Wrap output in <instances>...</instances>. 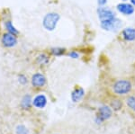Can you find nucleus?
Segmentation results:
<instances>
[{"mask_svg": "<svg viewBox=\"0 0 135 134\" xmlns=\"http://www.w3.org/2000/svg\"><path fill=\"white\" fill-rule=\"evenodd\" d=\"M132 83L129 80L126 79H120L117 80L113 86V90L116 95L118 96H124L127 95L128 93L131 92L132 90Z\"/></svg>", "mask_w": 135, "mask_h": 134, "instance_id": "obj_1", "label": "nucleus"}, {"mask_svg": "<svg viewBox=\"0 0 135 134\" xmlns=\"http://www.w3.org/2000/svg\"><path fill=\"white\" fill-rule=\"evenodd\" d=\"M60 14L57 13H49L44 16L42 20V25L47 31H53L57 26L58 22L60 21Z\"/></svg>", "mask_w": 135, "mask_h": 134, "instance_id": "obj_2", "label": "nucleus"}, {"mask_svg": "<svg viewBox=\"0 0 135 134\" xmlns=\"http://www.w3.org/2000/svg\"><path fill=\"white\" fill-rule=\"evenodd\" d=\"M112 108L107 106V105H104V106H101L98 109V113H97V115L95 117V122L97 123H101V122H104V121L108 120L109 118H111L113 113Z\"/></svg>", "mask_w": 135, "mask_h": 134, "instance_id": "obj_3", "label": "nucleus"}, {"mask_svg": "<svg viewBox=\"0 0 135 134\" xmlns=\"http://www.w3.org/2000/svg\"><path fill=\"white\" fill-rule=\"evenodd\" d=\"M1 42L3 44V46L6 47V48H13L17 44L18 40H17V36L14 35L12 33H9V32H6L2 36Z\"/></svg>", "mask_w": 135, "mask_h": 134, "instance_id": "obj_4", "label": "nucleus"}, {"mask_svg": "<svg viewBox=\"0 0 135 134\" xmlns=\"http://www.w3.org/2000/svg\"><path fill=\"white\" fill-rule=\"evenodd\" d=\"M122 23L119 19L117 18H112L109 20L101 21V26L103 29L107 30V31H114V30H117L121 27Z\"/></svg>", "mask_w": 135, "mask_h": 134, "instance_id": "obj_5", "label": "nucleus"}, {"mask_svg": "<svg viewBox=\"0 0 135 134\" xmlns=\"http://www.w3.org/2000/svg\"><path fill=\"white\" fill-rule=\"evenodd\" d=\"M31 83L33 87L40 88L45 86L46 84V77H44V75H42V73H35L32 77Z\"/></svg>", "mask_w": 135, "mask_h": 134, "instance_id": "obj_6", "label": "nucleus"}, {"mask_svg": "<svg viewBox=\"0 0 135 134\" xmlns=\"http://www.w3.org/2000/svg\"><path fill=\"white\" fill-rule=\"evenodd\" d=\"M97 13H98V16L101 21L109 20V19L115 17L114 13L107 7H99L98 10H97Z\"/></svg>", "mask_w": 135, "mask_h": 134, "instance_id": "obj_7", "label": "nucleus"}, {"mask_svg": "<svg viewBox=\"0 0 135 134\" xmlns=\"http://www.w3.org/2000/svg\"><path fill=\"white\" fill-rule=\"evenodd\" d=\"M47 105V97L44 95H37L32 99V106H34L37 109H42Z\"/></svg>", "mask_w": 135, "mask_h": 134, "instance_id": "obj_8", "label": "nucleus"}, {"mask_svg": "<svg viewBox=\"0 0 135 134\" xmlns=\"http://www.w3.org/2000/svg\"><path fill=\"white\" fill-rule=\"evenodd\" d=\"M117 9H118L120 13L125 14V16H130V14H133L134 12L133 6H132L131 4H125V3L119 4L117 6Z\"/></svg>", "mask_w": 135, "mask_h": 134, "instance_id": "obj_9", "label": "nucleus"}, {"mask_svg": "<svg viewBox=\"0 0 135 134\" xmlns=\"http://www.w3.org/2000/svg\"><path fill=\"white\" fill-rule=\"evenodd\" d=\"M85 96V90L82 87H76L71 93V100L74 103H78L80 100H82V98Z\"/></svg>", "mask_w": 135, "mask_h": 134, "instance_id": "obj_10", "label": "nucleus"}, {"mask_svg": "<svg viewBox=\"0 0 135 134\" xmlns=\"http://www.w3.org/2000/svg\"><path fill=\"white\" fill-rule=\"evenodd\" d=\"M21 107L25 110H28L32 105V98L30 95H25L21 100Z\"/></svg>", "mask_w": 135, "mask_h": 134, "instance_id": "obj_11", "label": "nucleus"}, {"mask_svg": "<svg viewBox=\"0 0 135 134\" xmlns=\"http://www.w3.org/2000/svg\"><path fill=\"white\" fill-rule=\"evenodd\" d=\"M123 36L126 41H134L135 29H133V28H126L123 31Z\"/></svg>", "mask_w": 135, "mask_h": 134, "instance_id": "obj_12", "label": "nucleus"}, {"mask_svg": "<svg viewBox=\"0 0 135 134\" xmlns=\"http://www.w3.org/2000/svg\"><path fill=\"white\" fill-rule=\"evenodd\" d=\"M5 28L6 30L7 31V32H9V33H12L14 34V35L17 36L19 34V31L16 29V27L13 25L12 22L11 21H6L5 23Z\"/></svg>", "mask_w": 135, "mask_h": 134, "instance_id": "obj_13", "label": "nucleus"}, {"mask_svg": "<svg viewBox=\"0 0 135 134\" xmlns=\"http://www.w3.org/2000/svg\"><path fill=\"white\" fill-rule=\"evenodd\" d=\"M36 61H37V63H38L39 65H41V66H44V65H47L48 63H49L50 59L46 54L42 53V54H40V55L37 57Z\"/></svg>", "mask_w": 135, "mask_h": 134, "instance_id": "obj_14", "label": "nucleus"}, {"mask_svg": "<svg viewBox=\"0 0 135 134\" xmlns=\"http://www.w3.org/2000/svg\"><path fill=\"white\" fill-rule=\"evenodd\" d=\"M16 134H29V130L25 124H18L15 129Z\"/></svg>", "mask_w": 135, "mask_h": 134, "instance_id": "obj_15", "label": "nucleus"}, {"mask_svg": "<svg viewBox=\"0 0 135 134\" xmlns=\"http://www.w3.org/2000/svg\"><path fill=\"white\" fill-rule=\"evenodd\" d=\"M111 108H112L114 111H119L122 109L123 106V103L120 99H113L112 102H111Z\"/></svg>", "mask_w": 135, "mask_h": 134, "instance_id": "obj_16", "label": "nucleus"}, {"mask_svg": "<svg viewBox=\"0 0 135 134\" xmlns=\"http://www.w3.org/2000/svg\"><path fill=\"white\" fill-rule=\"evenodd\" d=\"M126 105L132 111H135V96H131L126 98Z\"/></svg>", "mask_w": 135, "mask_h": 134, "instance_id": "obj_17", "label": "nucleus"}, {"mask_svg": "<svg viewBox=\"0 0 135 134\" xmlns=\"http://www.w3.org/2000/svg\"><path fill=\"white\" fill-rule=\"evenodd\" d=\"M65 49L63 48H53L51 49V53L54 56H61L65 53Z\"/></svg>", "mask_w": 135, "mask_h": 134, "instance_id": "obj_18", "label": "nucleus"}, {"mask_svg": "<svg viewBox=\"0 0 135 134\" xmlns=\"http://www.w3.org/2000/svg\"><path fill=\"white\" fill-rule=\"evenodd\" d=\"M18 82H19V84H21V85H23V86L26 85L28 82V79H27V77H26V76L23 75V74L19 75L18 76Z\"/></svg>", "mask_w": 135, "mask_h": 134, "instance_id": "obj_19", "label": "nucleus"}, {"mask_svg": "<svg viewBox=\"0 0 135 134\" xmlns=\"http://www.w3.org/2000/svg\"><path fill=\"white\" fill-rule=\"evenodd\" d=\"M69 56L70 58H72V59H78V58H79V54L78 52H76V51H71V52L69 54Z\"/></svg>", "mask_w": 135, "mask_h": 134, "instance_id": "obj_20", "label": "nucleus"}, {"mask_svg": "<svg viewBox=\"0 0 135 134\" xmlns=\"http://www.w3.org/2000/svg\"><path fill=\"white\" fill-rule=\"evenodd\" d=\"M107 2V0H98V5L99 6H104Z\"/></svg>", "mask_w": 135, "mask_h": 134, "instance_id": "obj_21", "label": "nucleus"}, {"mask_svg": "<svg viewBox=\"0 0 135 134\" xmlns=\"http://www.w3.org/2000/svg\"><path fill=\"white\" fill-rule=\"evenodd\" d=\"M131 3L135 6V0H131Z\"/></svg>", "mask_w": 135, "mask_h": 134, "instance_id": "obj_22", "label": "nucleus"}]
</instances>
